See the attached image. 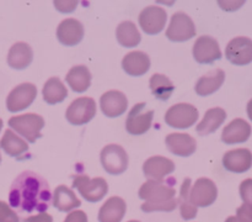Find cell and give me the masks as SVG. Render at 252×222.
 Returning a JSON list of instances; mask_svg holds the SVG:
<instances>
[{"instance_id":"cell-5","label":"cell","mask_w":252,"mask_h":222,"mask_svg":"<svg viewBox=\"0 0 252 222\" xmlns=\"http://www.w3.org/2000/svg\"><path fill=\"white\" fill-rule=\"evenodd\" d=\"M199 112L196 106L187 103L172 105L165 113V122L172 128H189L198 120Z\"/></svg>"},{"instance_id":"cell-13","label":"cell","mask_w":252,"mask_h":222,"mask_svg":"<svg viewBox=\"0 0 252 222\" xmlns=\"http://www.w3.org/2000/svg\"><path fill=\"white\" fill-rule=\"evenodd\" d=\"M139 25L148 35H158L164 30L167 21V14L162 7L150 5L139 14Z\"/></svg>"},{"instance_id":"cell-22","label":"cell","mask_w":252,"mask_h":222,"mask_svg":"<svg viewBox=\"0 0 252 222\" xmlns=\"http://www.w3.org/2000/svg\"><path fill=\"white\" fill-rule=\"evenodd\" d=\"M127 211V204L120 196H112L106 200L98 211L100 222H121Z\"/></svg>"},{"instance_id":"cell-29","label":"cell","mask_w":252,"mask_h":222,"mask_svg":"<svg viewBox=\"0 0 252 222\" xmlns=\"http://www.w3.org/2000/svg\"><path fill=\"white\" fill-rule=\"evenodd\" d=\"M42 95L43 100L49 105H56L62 103L68 96V89L63 84V81L57 76H52L44 83L42 89Z\"/></svg>"},{"instance_id":"cell-41","label":"cell","mask_w":252,"mask_h":222,"mask_svg":"<svg viewBox=\"0 0 252 222\" xmlns=\"http://www.w3.org/2000/svg\"><path fill=\"white\" fill-rule=\"evenodd\" d=\"M1 128H2V120L0 118V131H1Z\"/></svg>"},{"instance_id":"cell-40","label":"cell","mask_w":252,"mask_h":222,"mask_svg":"<svg viewBox=\"0 0 252 222\" xmlns=\"http://www.w3.org/2000/svg\"><path fill=\"white\" fill-rule=\"evenodd\" d=\"M246 110H248L249 118H250V120L252 121V99L248 103V108H246Z\"/></svg>"},{"instance_id":"cell-37","label":"cell","mask_w":252,"mask_h":222,"mask_svg":"<svg viewBox=\"0 0 252 222\" xmlns=\"http://www.w3.org/2000/svg\"><path fill=\"white\" fill-rule=\"evenodd\" d=\"M64 222H88V216L81 210H74V211L69 212Z\"/></svg>"},{"instance_id":"cell-8","label":"cell","mask_w":252,"mask_h":222,"mask_svg":"<svg viewBox=\"0 0 252 222\" xmlns=\"http://www.w3.org/2000/svg\"><path fill=\"white\" fill-rule=\"evenodd\" d=\"M154 111L147 110L145 103H139L130 109L126 121V130L133 136L144 135L152 127Z\"/></svg>"},{"instance_id":"cell-17","label":"cell","mask_w":252,"mask_h":222,"mask_svg":"<svg viewBox=\"0 0 252 222\" xmlns=\"http://www.w3.org/2000/svg\"><path fill=\"white\" fill-rule=\"evenodd\" d=\"M57 38L64 46H76L84 38V26L79 20L65 19L57 27Z\"/></svg>"},{"instance_id":"cell-43","label":"cell","mask_w":252,"mask_h":222,"mask_svg":"<svg viewBox=\"0 0 252 222\" xmlns=\"http://www.w3.org/2000/svg\"><path fill=\"white\" fill-rule=\"evenodd\" d=\"M0 163H1V154H0Z\"/></svg>"},{"instance_id":"cell-32","label":"cell","mask_w":252,"mask_h":222,"mask_svg":"<svg viewBox=\"0 0 252 222\" xmlns=\"http://www.w3.org/2000/svg\"><path fill=\"white\" fill-rule=\"evenodd\" d=\"M192 180L189 178H186L181 185L180 190V197L177 200V205L180 206V212L184 220H192L197 216L198 207L191 204L189 201V191H191Z\"/></svg>"},{"instance_id":"cell-23","label":"cell","mask_w":252,"mask_h":222,"mask_svg":"<svg viewBox=\"0 0 252 222\" xmlns=\"http://www.w3.org/2000/svg\"><path fill=\"white\" fill-rule=\"evenodd\" d=\"M32 59H33V51L31 46L25 42H17L12 44L7 53V64L12 69L17 71L27 68L31 64Z\"/></svg>"},{"instance_id":"cell-38","label":"cell","mask_w":252,"mask_h":222,"mask_svg":"<svg viewBox=\"0 0 252 222\" xmlns=\"http://www.w3.org/2000/svg\"><path fill=\"white\" fill-rule=\"evenodd\" d=\"M218 4L219 6H220L221 9L225 10V11H235L239 7L243 6V5L245 4V1H243V0H241V1H235V0H234V1H231V0H224V1H221L220 0V1H218Z\"/></svg>"},{"instance_id":"cell-26","label":"cell","mask_w":252,"mask_h":222,"mask_svg":"<svg viewBox=\"0 0 252 222\" xmlns=\"http://www.w3.org/2000/svg\"><path fill=\"white\" fill-rule=\"evenodd\" d=\"M53 205L62 212H71L80 207L81 201L76 197L75 192L66 185H59L53 192Z\"/></svg>"},{"instance_id":"cell-11","label":"cell","mask_w":252,"mask_h":222,"mask_svg":"<svg viewBox=\"0 0 252 222\" xmlns=\"http://www.w3.org/2000/svg\"><path fill=\"white\" fill-rule=\"evenodd\" d=\"M37 96V88L31 83L15 86L6 98V108L10 112H17L29 108Z\"/></svg>"},{"instance_id":"cell-9","label":"cell","mask_w":252,"mask_h":222,"mask_svg":"<svg viewBox=\"0 0 252 222\" xmlns=\"http://www.w3.org/2000/svg\"><path fill=\"white\" fill-rule=\"evenodd\" d=\"M194 35L196 26L191 17L182 11L175 12L166 30L167 38L174 42H184L191 39Z\"/></svg>"},{"instance_id":"cell-24","label":"cell","mask_w":252,"mask_h":222,"mask_svg":"<svg viewBox=\"0 0 252 222\" xmlns=\"http://www.w3.org/2000/svg\"><path fill=\"white\" fill-rule=\"evenodd\" d=\"M0 148L10 157L22 158L29 152V143L16 135L11 128H7L0 140Z\"/></svg>"},{"instance_id":"cell-36","label":"cell","mask_w":252,"mask_h":222,"mask_svg":"<svg viewBox=\"0 0 252 222\" xmlns=\"http://www.w3.org/2000/svg\"><path fill=\"white\" fill-rule=\"evenodd\" d=\"M78 5V1H71V0H56L54 1V6L57 7V10H59L61 12H71L74 11V9Z\"/></svg>"},{"instance_id":"cell-16","label":"cell","mask_w":252,"mask_h":222,"mask_svg":"<svg viewBox=\"0 0 252 222\" xmlns=\"http://www.w3.org/2000/svg\"><path fill=\"white\" fill-rule=\"evenodd\" d=\"M175 169V163L162 155L148 158L143 164V173L148 180H164L165 177L174 173Z\"/></svg>"},{"instance_id":"cell-27","label":"cell","mask_w":252,"mask_h":222,"mask_svg":"<svg viewBox=\"0 0 252 222\" xmlns=\"http://www.w3.org/2000/svg\"><path fill=\"white\" fill-rule=\"evenodd\" d=\"M226 120V112L221 108H212L204 113V117L197 125V133L201 136L211 135L216 132Z\"/></svg>"},{"instance_id":"cell-35","label":"cell","mask_w":252,"mask_h":222,"mask_svg":"<svg viewBox=\"0 0 252 222\" xmlns=\"http://www.w3.org/2000/svg\"><path fill=\"white\" fill-rule=\"evenodd\" d=\"M240 196L244 205H248L252 209V179H245L240 184Z\"/></svg>"},{"instance_id":"cell-10","label":"cell","mask_w":252,"mask_h":222,"mask_svg":"<svg viewBox=\"0 0 252 222\" xmlns=\"http://www.w3.org/2000/svg\"><path fill=\"white\" fill-rule=\"evenodd\" d=\"M218 196V187L213 180L199 178L194 182L189 191V201L196 207H208L214 204Z\"/></svg>"},{"instance_id":"cell-28","label":"cell","mask_w":252,"mask_h":222,"mask_svg":"<svg viewBox=\"0 0 252 222\" xmlns=\"http://www.w3.org/2000/svg\"><path fill=\"white\" fill-rule=\"evenodd\" d=\"M65 80L71 90L75 93H84L91 85V73L88 67L75 66L68 72Z\"/></svg>"},{"instance_id":"cell-4","label":"cell","mask_w":252,"mask_h":222,"mask_svg":"<svg viewBox=\"0 0 252 222\" xmlns=\"http://www.w3.org/2000/svg\"><path fill=\"white\" fill-rule=\"evenodd\" d=\"M73 187L79 194L90 202L101 201L108 192V184L103 178H90L88 175H75L73 179Z\"/></svg>"},{"instance_id":"cell-30","label":"cell","mask_w":252,"mask_h":222,"mask_svg":"<svg viewBox=\"0 0 252 222\" xmlns=\"http://www.w3.org/2000/svg\"><path fill=\"white\" fill-rule=\"evenodd\" d=\"M116 37L120 44H122L126 48H134L140 43V39H142L139 30L132 21L121 22L116 30Z\"/></svg>"},{"instance_id":"cell-31","label":"cell","mask_w":252,"mask_h":222,"mask_svg":"<svg viewBox=\"0 0 252 222\" xmlns=\"http://www.w3.org/2000/svg\"><path fill=\"white\" fill-rule=\"evenodd\" d=\"M149 86L153 95L162 101L169 100L170 96L172 95V93L175 90V86L172 84V81L166 75L159 73L153 74L149 81Z\"/></svg>"},{"instance_id":"cell-20","label":"cell","mask_w":252,"mask_h":222,"mask_svg":"<svg viewBox=\"0 0 252 222\" xmlns=\"http://www.w3.org/2000/svg\"><path fill=\"white\" fill-rule=\"evenodd\" d=\"M252 128L250 123L244 118H235L229 125L224 127L221 132V141L226 145H236L243 143L250 138Z\"/></svg>"},{"instance_id":"cell-3","label":"cell","mask_w":252,"mask_h":222,"mask_svg":"<svg viewBox=\"0 0 252 222\" xmlns=\"http://www.w3.org/2000/svg\"><path fill=\"white\" fill-rule=\"evenodd\" d=\"M9 126L14 132L22 136L26 142L34 143L38 138L42 137L44 120L41 115H37V113H25V115L10 117Z\"/></svg>"},{"instance_id":"cell-2","label":"cell","mask_w":252,"mask_h":222,"mask_svg":"<svg viewBox=\"0 0 252 222\" xmlns=\"http://www.w3.org/2000/svg\"><path fill=\"white\" fill-rule=\"evenodd\" d=\"M176 180L169 179L164 180H147L140 186L139 197L144 200L142 205V210L144 212L154 211H174L177 206V200L175 199L176 190L174 184Z\"/></svg>"},{"instance_id":"cell-19","label":"cell","mask_w":252,"mask_h":222,"mask_svg":"<svg viewBox=\"0 0 252 222\" xmlns=\"http://www.w3.org/2000/svg\"><path fill=\"white\" fill-rule=\"evenodd\" d=\"M223 165L233 173H245L252 167V152L248 148L228 150L223 155Z\"/></svg>"},{"instance_id":"cell-7","label":"cell","mask_w":252,"mask_h":222,"mask_svg":"<svg viewBox=\"0 0 252 222\" xmlns=\"http://www.w3.org/2000/svg\"><path fill=\"white\" fill-rule=\"evenodd\" d=\"M96 115V103L93 98L81 96L68 106L65 117L71 125L81 126L90 122Z\"/></svg>"},{"instance_id":"cell-1","label":"cell","mask_w":252,"mask_h":222,"mask_svg":"<svg viewBox=\"0 0 252 222\" xmlns=\"http://www.w3.org/2000/svg\"><path fill=\"white\" fill-rule=\"evenodd\" d=\"M53 199L48 182L33 172H22L12 182L9 191V205L12 210L39 214L49 209Z\"/></svg>"},{"instance_id":"cell-12","label":"cell","mask_w":252,"mask_h":222,"mask_svg":"<svg viewBox=\"0 0 252 222\" xmlns=\"http://www.w3.org/2000/svg\"><path fill=\"white\" fill-rule=\"evenodd\" d=\"M225 57L235 66H246L252 62V39L239 36L231 39L225 48Z\"/></svg>"},{"instance_id":"cell-6","label":"cell","mask_w":252,"mask_h":222,"mask_svg":"<svg viewBox=\"0 0 252 222\" xmlns=\"http://www.w3.org/2000/svg\"><path fill=\"white\" fill-rule=\"evenodd\" d=\"M101 164L111 175H120L128 168V154L120 145H107L101 150Z\"/></svg>"},{"instance_id":"cell-15","label":"cell","mask_w":252,"mask_h":222,"mask_svg":"<svg viewBox=\"0 0 252 222\" xmlns=\"http://www.w3.org/2000/svg\"><path fill=\"white\" fill-rule=\"evenodd\" d=\"M100 109L106 117H118L128 109L127 96L118 90L106 91L100 99Z\"/></svg>"},{"instance_id":"cell-39","label":"cell","mask_w":252,"mask_h":222,"mask_svg":"<svg viewBox=\"0 0 252 222\" xmlns=\"http://www.w3.org/2000/svg\"><path fill=\"white\" fill-rule=\"evenodd\" d=\"M21 222H53V217L47 212H42V214H37L34 216L26 217Z\"/></svg>"},{"instance_id":"cell-14","label":"cell","mask_w":252,"mask_h":222,"mask_svg":"<svg viewBox=\"0 0 252 222\" xmlns=\"http://www.w3.org/2000/svg\"><path fill=\"white\" fill-rule=\"evenodd\" d=\"M192 53L194 59L201 64H212L223 56L218 41L211 36L198 37L193 44Z\"/></svg>"},{"instance_id":"cell-42","label":"cell","mask_w":252,"mask_h":222,"mask_svg":"<svg viewBox=\"0 0 252 222\" xmlns=\"http://www.w3.org/2000/svg\"><path fill=\"white\" fill-rule=\"evenodd\" d=\"M128 222H140V221H137V220H130V221H128Z\"/></svg>"},{"instance_id":"cell-34","label":"cell","mask_w":252,"mask_h":222,"mask_svg":"<svg viewBox=\"0 0 252 222\" xmlns=\"http://www.w3.org/2000/svg\"><path fill=\"white\" fill-rule=\"evenodd\" d=\"M0 222H20V217L16 211L1 200H0Z\"/></svg>"},{"instance_id":"cell-18","label":"cell","mask_w":252,"mask_h":222,"mask_svg":"<svg viewBox=\"0 0 252 222\" xmlns=\"http://www.w3.org/2000/svg\"><path fill=\"white\" fill-rule=\"evenodd\" d=\"M170 152L179 157H189L197 149V142L189 133H170L165 138Z\"/></svg>"},{"instance_id":"cell-33","label":"cell","mask_w":252,"mask_h":222,"mask_svg":"<svg viewBox=\"0 0 252 222\" xmlns=\"http://www.w3.org/2000/svg\"><path fill=\"white\" fill-rule=\"evenodd\" d=\"M225 222H252V209L243 204L236 210L235 216L228 217Z\"/></svg>"},{"instance_id":"cell-25","label":"cell","mask_w":252,"mask_h":222,"mask_svg":"<svg viewBox=\"0 0 252 222\" xmlns=\"http://www.w3.org/2000/svg\"><path fill=\"white\" fill-rule=\"evenodd\" d=\"M224 80H225V73L223 69H214L198 79L196 86H194V90L199 96L212 95L220 89Z\"/></svg>"},{"instance_id":"cell-21","label":"cell","mask_w":252,"mask_h":222,"mask_svg":"<svg viewBox=\"0 0 252 222\" xmlns=\"http://www.w3.org/2000/svg\"><path fill=\"white\" fill-rule=\"evenodd\" d=\"M122 68L132 76L144 75L150 68V58L142 51H132L122 59Z\"/></svg>"}]
</instances>
